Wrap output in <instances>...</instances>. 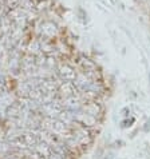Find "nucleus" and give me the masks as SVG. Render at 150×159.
<instances>
[{"label":"nucleus","mask_w":150,"mask_h":159,"mask_svg":"<svg viewBox=\"0 0 150 159\" xmlns=\"http://www.w3.org/2000/svg\"><path fill=\"white\" fill-rule=\"evenodd\" d=\"M59 72H60V75H62V78L66 79V80H72V79L75 78L74 71H72L70 67H67V66H63L62 68H60Z\"/></svg>","instance_id":"obj_1"},{"label":"nucleus","mask_w":150,"mask_h":159,"mask_svg":"<svg viewBox=\"0 0 150 159\" xmlns=\"http://www.w3.org/2000/svg\"><path fill=\"white\" fill-rule=\"evenodd\" d=\"M18 3H19V0H8V4L11 6V8H15L18 6Z\"/></svg>","instance_id":"obj_2"}]
</instances>
